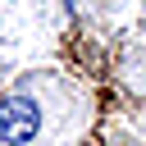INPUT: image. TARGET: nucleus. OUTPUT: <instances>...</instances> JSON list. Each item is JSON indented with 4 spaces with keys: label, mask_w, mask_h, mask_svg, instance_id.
I'll return each mask as SVG.
<instances>
[{
    "label": "nucleus",
    "mask_w": 146,
    "mask_h": 146,
    "mask_svg": "<svg viewBox=\"0 0 146 146\" xmlns=\"http://www.w3.org/2000/svg\"><path fill=\"white\" fill-rule=\"evenodd\" d=\"M36 128H41L36 100H27V96H5V100H0V141H5V146L32 141Z\"/></svg>",
    "instance_id": "1"
}]
</instances>
